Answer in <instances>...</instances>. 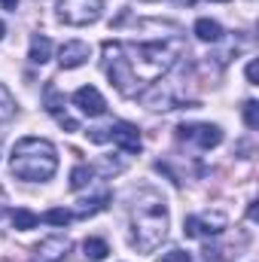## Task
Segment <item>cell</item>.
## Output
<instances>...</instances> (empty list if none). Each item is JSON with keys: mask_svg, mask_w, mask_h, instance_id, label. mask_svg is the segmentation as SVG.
Here are the masks:
<instances>
[{"mask_svg": "<svg viewBox=\"0 0 259 262\" xmlns=\"http://www.w3.org/2000/svg\"><path fill=\"white\" fill-rule=\"evenodd\" d=\"M183 52L180 40H156V43H104V58H107V76L116 85L119 95L134 98L140 89L159 82L171 67L177 64Z\"/></svg>", "mask_w": 259, "mask_h": 262, "instance_id": "6da1fadb", "label": "cell"}, {"mask_svg": "<svg viewBox=\"0 0 259 262\" xmlns=\"http://www.w3.org/2000/svg\"><path fill=\"white\" fill-rule=\"evenodd\" d=\"M131 226H134V247L140 253H153L165 235H168V204L165 198L153 189H143L134 195V207H131Z\"/></svg>", "mask_w": 259, "mask_h": 262, "instance_id": "7a4b0ae2", "label": "cell"}, {"mask_svg": "<svg viewBox=\"0 0 259 262\" xmlns=\"http://www.w3.org/2000/svg\"><path fill=\"white\" fill-rule=\"evenodd\" d=\"M9 168L18 180L28 183H46L58 171V149L46 137H21L12 146Z\"/></svg>", "mask_w": 259, "mask_h": 262, "instance_id": "3957f363", "label": "cell"}, {"mask_svg": "<svg viewBox=\"0 0 259 262\" xmlns=\"http://www.w3.org/2000/svg\"><path fill=\"white\" fill-rule=\"evenodd\" d=\"M104 12V0H58V18L70 28L95 25Z\"/></svg>", "mask_w": 259, "mask_h": 262, "instance_id": "277c9868", "label": "cell"}, {"mask_svg": "<svg viewBox=\"0 0 259 262\" xmlns=\"http://www.w3.org/2000/svg\"><path fill=\"white\" fill-rule=\"evenodd\" d=\"M226 226H229V220H226L223 210H204V213H198V216H186V220H183V232H186L189 238H198V235H220V232H226Z\"/></svg>", "mask_w": 259, "mask_h": 262, "instance_id": "5b68a950", "label": "cell"}, {"mask_svg": "<svg viewBox=\"0 0 259 262\" xmlns=\"http://www.w3.org/2000/svg\"><path fill=\"white\" fill-rule=\"evenodd\" d=\"M177 134L183 140H195L201 149H213V146L223 143V131L217 128V125H180Z\"/></svg>", "mask_w": 259, "mask_h": 262, "instance_id": "8992f818", "label": "cell"}, {"mask_svg": "<svg viewBox=\"0 0 259 262\" xmlns=\"http://www.w3.org/2000/svg\"><path fill=\"white\" fill-rule=\"evenodd\" d=\"M89 58H92V46L85 40H67L64 46L58 49V64H61V70L82 67Z\"/></svg>", "mask_w": 259, "mask_h": 262, "instance_id": "52a82bcc", "label": "cell"}, {"mask_svg": "<svg viewBox=\"0 0 259 262\" xmlns=\"http://www.w3.org/2000/svg\"><path fill=\"white\" fill-rule=\"evenodd\" d=\"M73 104H76L85 116H104V110H107V101H104V95H101L95 85H79V89L73 92Z\"/></svg>", "mask_w": 259, "mask_h": 262, "instance_id": "ba28073f", "label": "cell"}, {"mask_svg": "<svg viewBox=\"0 0 259 262\" xmlns=\"http://www.w3.org/2000/svg\"><path fill=\"white\" fill-rule=\"evenodd\" d=\"M107 131H110V140H113L122 152H140L143 140H140L137 125H131V122H113Z\"/></svg>", "mask_w": 259, "mask_h": 262, "instance_id": "9c48e42d", "label": "cell"}, {"mask_svg": "<svg viewBox=\"0 0 259 262\" xmlns=\"http://www.w3.org/2000/svg\"><path fill=\"white\" fill-rule=\"evenodd\" d=\"M140 101H143L149 110H171V107H177V98H174L171 82H153L149 92L140 95Z\"/></svg>", "mask_w": 259, "mask_h": 262, "instance_id": "30bf717a", "label": "cell"}, {"mask_svg": "<svg viewBox=\"0 0 259 262\" xmlns=\"http://www.w3.org/2000/svg\"><path fill=\"white\" fill-rule=\"evenodd\" d=\"M67 250H70V241L64 235H52V238L37 244V262H61L67 256Z\"/></svg>", "mask_w": 259, "mask_h": 262, "instance_id": "8fae6325", "label": "cell"}, {"mask_svg": "<svg viewBox=\"0 0 259 262\" xmlns=\"http://www.w3.org/2000/svg\"><path fill=\"white\" fill-rule=\"evenodd\" d=\"M31 64H46L52 58V40L46 34H34L31 37V52H28Z\"/></svg>", "mask_w": 259, "mask_h": 262, "instance_id": "7c38bea8", "label": "cell"}, {"mask_svg": "<svg viewBox=\"0 0 259 262\" xmlns=\"http://www.w3.org/2000/svg\"><path fill=\"white\" fill-rule=\"evenodd\" d=\"M195 37H198L201 43H220V40H223V28H220V21H213V18H198V21H195Z\"/></svg>", "mask_w": 259, "mask_h": 262, "instance_id": "4fadbf2b", "label": "cell"}, {"mask_svg": "<svg viewBox=\"0 0 259 262\" xmlns=\"http://www.w3.org/2000/svg\"><path fill=\"white\" fill-rule=\"evenodd\" d=\"M43 104H46V110L58 119V116H67L64 113V95L58 92V85L55 82H49L46 85V92H43Z\"/></svg>", "mask_w": 259, "mask_h": 262, "instance_id": "5bb4252c", "label": "cell"}, {"mask_svg": "<svg viewBox=\"0 0 259 262\" xmlns=\"http://www.w3.org/2000/svg\"><path fill=\"white\" fill-rule=\"evenodd\" d=\"M37 223H40V216L34 210H28V207H15L12 210V226L18 232H31V229H37Z\"/></svg>", "mask_w": 259, "mask_h": 262, "instance_id": "9a60e30c", "label": "cell"}, {"mask_svg": "<svg viewBox=\"0 0 259 262\" xmlns=\"http://www.w3.org/2000/svg\"><path fill=\"white\" fill-rule=\"evenodd\" d=\"M82 250H85V259H92V262H101V259H107V253H110V247H107V241H101V238H85V244H82Z\"/></svg>", "mask_w": 259, "mask_h": 262, "instance_id": "2e32d148", "label": "cell"}, {"mask_svg": "<svg viewBox=\"0 0 259 262\" xmlns=\"http://www.w3.org/2000/svg\"><path fill=\"white\" fill-rule=\"evenodd\" d=\"M15 116V98L9 95V89L0 82V122H6V119H12Z\"/></svg>", "mask_w": 259, "mask_h": 262, "instance_id": "e0dca14e", "label": "cell"}, {"mask_svg": "<svg viewBox=\"0 0 259 262\" xmlns=\"http://www.w3.org/2000/svg\"><path fill=\"white\" fill-rule=\"evenodd\" d=\"M107 201H110V192H104L101 198H92V201H82V204H79V210H76V216H95L98 210H104V207H107Z\"/></svg>", "mask_w": 259, "mask_h": 262, "instance_id": "ac0fdd59", "label": "cell"}, {"mask_svg": "<svg viewBox=\"0 0 259 262\" xmlns=\"http://www.w3.org/2000/svg\"><path fill=\"white\" fill-rule=\"evenodd\" d=\"M92 183V168L89 165H76L73 171H70V189H82V186H89Z\"/></svg>", "mask_w": 259, "mask_h": 262, "instance_id": "d6986e66", "label": "cell"}, {"mask_svg": "<svg viewBox=\"0 0 259 262\" xmlns=\"http://www.w3.org/2000/svg\"><path fill=\"white\" fill-rule=\"evenodd\" d=\"M70 220H73V213L64 210V207H52V210L43 213V223H49V226H61V229H64Z\"/></svg>", "mask_w": 259, "mask_h": 262, "instance_id": "ffe728a7", "label": "cell"}, {"mask_svg": "<svg viewBox=\"0 0 259 262\" xmlns=\"http://www.w3.org/2000/svg\"><path fill=\"white\" fill-rule=\"evenodd\" d=\"M244 122H247V128H259V104L256 101H244Z\"/></svg>", "mask_w": 259, "mask_h": 262, "instance_id": "44dd1931", "label": "cell"}, {"mask_svg": "<svg viewBox=\"0 0 259 262\" xmlns=\"http://www.w3.org/2000/svg\"><path fill=\"white\" fill-rule=\"evenodd\" d=\"M162 262H192V256H189L186 250H180V247H174V250H168V253H162Z\"/></svg>", "mask_w": 259, "mask_h": 262, "instance_id": "7402d4cb", "label": "cell"}, {"mask_svg": "<svg viewBox=\"0 0 259 262\" xmlns=\"http://www.w3.org/2000/svg\"><path fill=\"white\" fill-rule=\"evenodd\" d=\"M244 73H247V82H250V85H259V61H256V58L247 64V70H244Z\"/></svg>", "mask_w": 259, "mask_h": 262, "instance_id": "603a6c76", "label": "cell"}, {"mask_svg": "<svg viewBox=\"0 0 259 262\" xmlns=\"http://www.w3.org/2000/svg\"><path fill=\"white\" fill-rule=\"evenodd\" d=\"M247 216L256 223V201H250V204H247Z\"/></svg>", "mask_w": 259, "mask_h": 262, "instance_id": "cb8c5ba5", "label": "cell"}, {"mask_svg": "<svg viewBox=\"0 0 259 262\" xmlns=\"http://www.w3.org/2000/svg\"><path fill=\"white\" fill-rule=\"evenodd\" d=\"M0 3H3L6 9H15V6H18V0H0Z\"/></svg>", "mask_w": 259, "mask_h": 262, "instance_id": "d4e9b609", "label": "cell"}, {"mask_svg": "<svg viewBox=\"0 0 259 262\" xmlns=\"http://www.w3.org/2000/svg\"><path fill=\"white\" fill-rule=\"evenodd\" d=\"M3 34H6V25H3V21H0V40H3Z\"/></svg>", "mask_w": 259, "mask_h": 262, "instance_id": "484cf974", "label": "cell"}, {"mask_svg": "<svg viewBox=\"0 0 259 262\" xmlns=\"http://www.w3.org/2000/svg\"><path fill=\"white\" fill-rule=\"evenodd\" d=\"M180 3H183V6H192L195 0H180Z\"/></svg>", "mask_w": 259, "mask_h": 262, "instance_id": "4316f807", "label": "cell"}, {"mask_svg": "<svg viewBox=\"0 0 259 262\" xmlns=\"http://www.w3.org/2000/svg\"><path fill=\"white\" fill-rule=\"evenodd\" d=\"M213 3H229V0H213Z\"/></svg>", "mask_w": 259, "mask_h": 262, "instance_id": "83f0119b", "label": "cell"}]
</instances>
